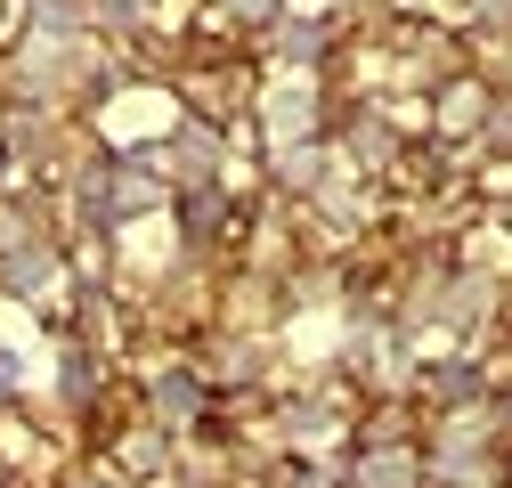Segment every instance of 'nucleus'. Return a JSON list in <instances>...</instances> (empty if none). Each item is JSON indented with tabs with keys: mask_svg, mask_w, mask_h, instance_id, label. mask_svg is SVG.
Returning <instances> with one entry per match:
<instances>
[{
	"mask_svg": "<svg viewBox=\"0 0 512 488\" xmlns=\"http://www.w3.org/2000/svg\"><path fill=\"white\" fill-rule=\"evenodd\" d=\"M155 415L171 423V432H187V423L204 415V383L196 375H155Z\"/></svg>",
	"mask_w": 512,
	"mask_h": 488,
	"instance_id": "obj_1",
	"label": "nucleus"
},
{
	"mask_svg": "<svg viewBox=\"0 0 512 488\" xmlns=\"http://www.w3.org/2000/svg\"><path fill=\"white\" fill-rule=\"evenodd\" d=\"M431 399H480V375H472V366H439V375H431Z\"/></svg>",
	"mask_w": 512,
	"mask_h": 488,
	"instance_id": "obj_2",
	"label": "nucleus"
},
{
	"mask_svg": "<svg viewBox=\"0 0 512 488\" xmlns=\"http://www.w3.org/2000/svg\"><path fill=\"white\" fill-rule=\"evenodd\" d=\"M0 391H17V358L9 350H0Z\"/></svg>",
	"mask_w": 512,
	"mask_h": 488,
	"instance_id": "obj_3",
	"label": "nucleus"
},
{
	"mask_svg": "<svg viewBox=\"0 0 512 488\" xmlns=\"http://www.w3.org/2000/svg\"><path fill=\"white\" fill-rule=\"evenodd\" d=\"M66 488H114V480H98V472H82V480H66Z\"/></svg>",
	"mask_w": 512,
	"mask_h": 488,
	"instance_id": "obj_4",
	"label": "nucleus"
}]
</instances>
